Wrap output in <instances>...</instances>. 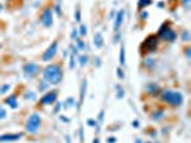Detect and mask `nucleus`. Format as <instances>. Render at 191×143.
I'll list each match as a JSON object with an SVG mask.
<instances>
[{"instance_id": "f257e3e1", "label": "nucleus", "mask_w": 191, "mask_h": 143, "mask_svg": "<svg viewBox=\"0 0 191 143\" xmlns=\"http://www.w3.org/2000/svg\"><path fill=\"white\" fill-rule=\"evenodd\" d=\"M42 77L46 80L50 86L59 85L63 79V70L59 63H49V65L42 70Z\"/></svg>"}, {"instance_id": "f03ea898", "label": "nucleus", "mask_w": 191, "mask_h": 143, "mask_svg": "<svg viewBox=\"0 0 191 143\" xmlns=\"http://www.w3.org/2000/svg\"><path fill=\"white\" fill-rule=\"evenodd\" d=\"M159 99L162 100V103L168 104L171 107H180L184 103V96L181 92L177 90H171V89H165V90H161L159 93Z\"/></svg>"}, {"instance_id": "7ed1b4c3", "label": "nucleus", "mask_w": 191, "mask_h": 143, "mask_svg": "<svg viewBox=\"0 0 191 143\" xmlns=\"http://www.w3.org/2000/svg\"><path fill=\"white\" fill-rule=\"evenodd\" d=\"M157 37L161 40H165V42H175L177 40V33L174 32V29L170 26V23H164L162 26L159 27V30L157 32Z\"/></svg>"}, {"instance_id": "20e7f679", "label": "nucleus", "mask_w": 191, "mask_h": 143, "mask_svg": "<svg viewBox=\"0 0 191 143\" xmlns=\"http://www.w3.org/2000/svg\"><path fill=\"white\" fill-rule=\"evenodd\" d=\"M40 123H42V117H40L39 113H32V115H29V117H27L25 129H26L27 133L36 135L40 129Z\"/></svg>"}, {"instance_id": "39448f33", "label": "nucleus", "mask_w": 191, "mask_h": 143, "mask_svg": "<svg viewBox=\"0 0 191 143\" xmlns=\"http://www.w3.org/2000/svg\"><path fill=\"white\" fill-rule=\"evenodd\" d=\"M23 74L26 76L27 79H35L36 76H39L40 73H42V70H40V66L38 65V63H35V62H27V63H25L23 65Z\"/></svg>"}, {"instance_id": "423d86ee", "label": "nucleus", "mask_w": 191, "mask_h": 143, "mask_svg": "<svg viewBox=\"0 0 191 143\" xmlns=\"http://www.w3.org/2000/svg\"><path fill=\"white\" fill-rule=\"evenodd\" d=\"M158 40L159 39L157 37V34H151V36H148V37L142 42V46H141V47L148 53L157 52V49H158Z\"/></svg>"}, {"instance_id": "0eeeda50", "label": "nucleus", "mask_w": 191, "mask_h": 143, "mask_svg": "<svg viewBox=\"0 0 191 143\" xmlns=\"http://www.w3.org/2000/svg\"><path fill=\"white\" fill-rule=\"evenodd\" d=\"M40 23L42 26L49 29L53 25V10L52 7H45L40 13Z\"/></svg>"}, {"instance_id": "6e6552de", "label": "nucleus", "mask_w": 191, "mask_h": 143, "mask_svg": "<svg viewBox=\"0 0 191 143\" xmlns=\"http://www.w3.org/2000/svg\"><path fill=\"white\" fill-rule=\"evenodd\" d=\"M58 46H59V42H58V40H55L52 45L45 50V53L42 54V62H45V63L52 62L53 59H55V56H56V53H58Z\"/></svg>"}, {"instance_id": "1a4fd4ad", "label": "nucleus", "mask_w": 191, "mask_h": 143, "mask_svg": "<svg viewBox=\"0 0 191 143\" xmlns=\"http://www.w3.org/2000/svg\"><path fill=\"white\" fill-rule=\"evenodd\" d=\"M56 100H58V90H47L46 93L39 99V106L53 104Z\"/></svg>"}, {"instance_id": "9d476101", "label": "nucleus", "mask_w": 191, "mask_h": 143, "mask_svg": "<svg viewBox=\"0 0 191 143\" xmlns=\"http://www.w3.org/2000/svg\"><path fill=\"white\" fill-rule=\"evenodd\" d=\"M23 137V133H3L0 135V143L3 142H17Z\"/></svg>"}, {"instance_id": "9b49d317", "label": "nucleus", "mask_w": 191, "mask_h": 143, "mask_svg": "<svg viewBox=\"0 0 191 143\" xmlns=\"http://www.w3.org/2000/svg\"><path fill=\"white\" fill-rule=\"evenodd\" d=\"M144 90L147 92V95H150V96H159V93H161V89H159V86L157 85V83H154V82H151V83H148V85L144 87Z\"/></svg>"}, {"instance_id": "f8f14e48", "label": "nucleus", "mask_w": 191, "mask_h": 143, "mask_svg": "<svg viewBox=\"0 0 191 143\" xmlns=\"http://www.w3.org/2000/svg\"><path fill=\"white\" fill-rule=\"evenodd\" d=\"M124 19H125V10H119L118 13L115 14V23H114V29L119 32V29L124 23Z\"/></svg>"}, {"instance_id": "ddd939ff", "label": "nucleus", "mask_w": 191, "mask_h": 143, "mask_svg": "<svg viewBox=\"0 0 191 143\" xmlns=\"http://www.w3.org/2000/svg\"><path fill=\"white\" fill-rule=\"evenodd\" d=\"M5 104L10 106L12 109H17V106H19V102H17V95H10V96L5 98Z\"/></svg>"}, {"instance_id": "4468645a", "label": "nucleus", "mask_w": 191, "mask_h": 143, "mask_svg": "<svg viewBox=\"0 0 191 143\" xmlns=\"http://www.w3.org/2000/svg\"><path fill=\"white\" fill-rule=\"evenodd\" d=\"M164 117H165V110L161 109V107H158L157 110H154L151 113V119L154 122H159V120H162Z\"/></svg>"}, {"instance_id": "2eb2a0df", "label": "nucleus", "mask_w": 191, "mask_h": 143, "mask_svg": "<svg viewBox=\"0 0 191 143\" xmlns=\"http://www.w3.org/2000/svg\"><path fill=\"white\" fill-rule=\"evenodd\" d=\"M93 45H95L96 49H101L104 46V36H102V33H99V32L95 33V36H93Z\"/></svg>"}, {"instance_id": "dca6fc26", "label": "nucleus", "mask_w": 191, "mask_h": 143, "mask_svg": "<svg viewBox=\"0 0 191 143\" xmlns=\"http://www.w3.org/2000/svg\"><path fill=\"white\" fill-rule=\"evenodd\" d=\"M72 106H76V102H75L73 98H68L65 102L62 103V107H63V109H69V107H72Z\"/></svg>"}, {"instance_id": "f3484780", "label": "nucleus", "mask_w": 191, "mask_h": 143, "mask_svg": "<svg viewBox=\"0 0 191 143\" xmlns=\"http://www.w3.org/2000/svg\"><path fill=\"white\" fill-rule=\"evenodd\" d=\"M49 87H50V85L47 83L46 80H40V82H39V87H38V89H39V92H42V93H46Z\"/></svg>"}, {"instance_id": "a211bd4d", "label": "nucleus", "mask_w": 191, "mask_h": 143, "mask_svg": "<svg viewBox=\"0 0 191 143\" xmlns=\"http://www.w3.org/2000/svg\"><path fill=\"white\" fill-rule=\"evenodd\" d=\"M86 86H88V82H86V79L82 82V86H80V102L79 104L83 102V99H85V95H86Z\"/></svg>"}, {"instance_id": "6ab92c4d", "label": "nucleus", "mask_w": 191, "mask_h": 143, "mask_svg": "<svg viewBox=\"0 0 191 143\" xmlns=\"http://www.w3.org/2000/svg\"><path fill=\"white\" fill-rule=\"evenodd\" d=\"M119 65H125V46L124 45L121 46V50H119Z\"/></svg>"}, {"instance_id": "aec40b11", "label": "nucleus", "mask_w": 191, "mask_h": 143, "mask_svg": "<svg viewBox=\"0 0 191 143\" xmlns=\"http://www.w3.org/2000/svg\"><path fill=\"white\" fill-rule=\"evenodd\" d=\"M88 62H89V57H88V54H80V56H78V63H79L82 67L88 65Z\"/></svg>"}, {"instance_id": "412c9836", "label": "nucleus", "mask_w": 191, "mask_h": 143, "mask_svg": "<svg viewBox=\"0 0 191 143\" xmlns=\"http://www.w3.org/2000/svg\"><path fill=\"white\" fill-rule=\"evenodd\" d=\"M53 13L56 14V16H62V10H60V0H58V1H56V3H55V4H53Z\"/></svg>"}, {"instance_id": "4be33fe9", "label": "nucleus", "mask_w": 191, "mask_h": 143, "mask_svg": "<svg viewBox=\"0 0 191 143\" xmlns=\"http://www.w3.org/2000/svg\"><path fill=\"white\" fill-rule=\"evenodd\" d=\"M154 65H155V59H152V57L144 59V66L147 67V69H151Z\"/></svg>"}, {"instance_id": "5701e85b", "label": "nucleus", "mask_w": 191, "mask_h": 143, "mask_svg": "<svg viewBox=\"0 0 191 143\" xmlns=\"http://www.w3.org/2000/svg\"><path fill=\"white\" fill-rule=\"evenodd\" d=\"M23 98L26 99V100H36V93L35 92H32V90H27V92H25V96Z\"/></svg>"}, {"instance_id": "b1692460", "label": "nucleus", "mask_w": 191, "mask_h": 143, "mask_svg": "<svg viewBox=\"0 0 191 143\" xmlns=\"http://www.w3.org/2000/svg\"><path fill=\"white\" fill-rule=\"evenodd\" d=\"M75 46L78 47V50H86V49H88V46H86V43L83 42V39H78Z\"/></svg>"}, {"instance_id": "393cba45", "label": "nucleus", "mask_w": 191, "mask_h": 143, "mask_svg": "<svg viewBox=\"0 0 191 143\" xmlns=\"http://www.w3.org/2000/svg\"><path fill=\"white\" fill-rule=\"evenodd\" d=\"M151 3H152V0H138V9L142 10V9H145L147 6H150Z\"/></svg>"}, {"instance_id": "a878e982", "label": "nucleus", "mask_w": 191, "mask_h": 143, "mask_svg": "<svg viewBox=\"0 0 191 143\" xmlns=\"http://www.w3.org/2000/svg\"><path fill=\"white\" fill-rule=\"evenodd\" d=\"M78 32H79V37H85L86 34H88V27H86L85 25H79Z\"/></svg>"}, {"instance_id": "bb28decb", "label": "nucleus", "mask_w": 191, "mask_h": 143, "mask_svg": "<svg viewBox=\"0 0 191 143\" xmlns=\"http://www.w3.org/2000/svg\"><path fill=\"white\" fill-rule=\"evenodd\" d=\"M71 39H72L73 42H76L78 39H80V37H79V32H78V29H76V27H73L72 32H71Z\"/></svg>"}, {"instance_id": "cd10ccee", "label": "nucleus", "mask_w": 191, "mask_h": 143, "mask_svg": "<svg viewBox=\"0 0 191 143\" xmlns=\"http://www.w3.org/2000/svg\"><path fill=\"white\" fill-rule=\"evenodd\" d=\"M124 96H125V90L118 85V86H117V98H118V99H124Z\"/></svg>"}, {"instance_id": "c85d7f7f", "label": "nucleus", "mask_w": 191, "mask_h": 143, "mask_svg": "<svg viewBox=\"0 0 191 143\" xmlns=\"http://www.w3.org/2000/svg\"><path fill=\"white\" fill-rule=\"evenodd\" d=\"M180 37L184 40V42H190V32L188 30H183L181 34H180Z\"/></svg>"}, {"instance_id": "c756f323", "label": "nucleus", "mask_w": 191, "mask_h": 143, "mask_svg": "<svg viewBox=\"0 0 191 143\" xmlns=\"http://www.w3.org/2000/svg\"><path fill=\"white\" fill-rule=\"evenodd\" d=\"M62 109H63V107H62V103L56 100V102H55V107H53V113H55V115H58Z\"/></svg>"}, {"instance_id": "7c9ffc66", "label": "nucleus", "mask_w": 191, "mask_h": 143, "mask_svg": "<svg viewBox=\"0 0 191 143\" xmlns=\"http://www.w3.org/2000/svg\"><path fill=\"white\" fill-rule=\"evenodd\" d=\"M9 90H10V85H3L2 87H0V95L3 96V95H6V93H9Z\"/></svg>"}, {"instance_id": "2f4dec72", "label": "nucleus", "mask_w": 191, "mask_h": 143, "mask_svg": "<svg viewBox=\"0 0 191 143\" xmlns=\"http://www.w3.org/2000/svg\"><path fill=\"white\" fill-rule=\"evenodd\" d=\"M6 117H7V110L3 106H0V120H5Z\"/></svg>"}, {"instance_id": "473e14b6", "label": "nucleus", "mask_w": 191, "mask_h": 143, "mask_svg": "<svg viewBox=\"0 0 191 143\" xmlns=\"http://www.w3.org/2000/svg\"><path fill=\"white\" fill-rule=\"evenodd\" d=\"M76 65V56L71 54V59H69V69H73Z\"/></svg>"}, {"instance_id": "72a5a7b5", "label": "nucleus", "mask_w": 191, "mask_h": 143, "mask_svg": "<svg viewBox=\"0 0 191 143\" xmlns=\"http://www.w3.org/2000/svg\"><path fill=\"white\" fill-rule=\"evenodd\" d=\"M117 76H118L119 80H122V79L125 77V73L122 70V67H118V69H117Z\"/></svg>"}, {"instance_id": "f704fd0d", "label": "nucleus", "mask_w": 191, "mask_h": 143, "mask_svg": "<svg viewBox=\"0 0 191 143\" xmlns=\"http://www.w3.org/2000/svg\"><path fill=\"white\" fill-rule=\"evenodd\" d=\"M75 20H76L78 23H80V10H79V7L75 10Z\"/></svg>"}, {"instance_id": "c9c22d12", "label": "nucleus", "mask_w": 191, "mask_h": 143, "mask_svg": "<svg viewBox=\"0 0 191 143\" xmlns=\"http://www.w3.org/2000/svg\"><path fill=\"white\" fill-rule=\"evenodd\" d=\"M86 124H88V126H91V127H96V122L92 120V119H88V120H86Z\"/></svg>"}, {"instance_id": "e433bc0d", "label": "nucleus", "mask_w": 191, "mask_h": 143, "mask_svg": "<svg viewBox=\"0 0 191 143\" xmlns=\"http://www.w3.org/2000/svg\"><path fill=\"white\" fill-rule=\"evenodd\" d=\"M190 3H191V0H181V6L185 7V9L190 7Z\"/></svg>"}, {"instance_id": "4c0bfd02", "label": "nucleus", "mask_w": 191, "mask_h": 143, "mask_svg": "<svg viewBox=\"0 0 191 143\" xmlns=\"http://www.w3.org/2000/svg\"><path fill=\"white\" fill-rule=\"evenodd\" d=\"M104 115H105V112H104V110L99 112V115H98V123L99 124L102 123V120H104Z\"/></svg>"}, {"instance_id": "58836bf2", "label": "nucleus", "mask_w": 191, "mask_h": 143, "mask_svg": "<svg viewBox=\"0 0 191 143\" xmlns=\"http://www.w3.org/2000/svg\"><path fill=\"white\" fill-rule=\"evenodd\" d=\"M139 14H141V19H142V20H147V19H148V12H147V10H142V12H141Z\"/></svg>"}, {"instance_id": "ea45409f", "label": "nucleus", "mask_w": 191, "mask_h": 143, "mask_svg": "<svg viewBox=\"0 0 191 143\" xmlns=\"http://www.w3.org/2000/svg\"><path fill=\"white\" fill-rule=\"evenodd\" d=\"M190 49H191V47H188V46L185 47V57L188 59V60L191 59V52H190Z\"/></svg>"}, {"instance_id": "a19ab883", "label": "nucleus", "mask_w": 191, "mask_h": 143, "mask_svg": "<svg viewBox=\"0 0 191 143\" xmlns=\"http://www.w3.org/2000/svg\"><path fill=\"white\" fill-rule=\"evenodd\" d=\"M79 139L80 142H83V127H79Z\"/></svg>"}, {"instance_id": "79ce46f5", "label": "nucleus", "mask_w": 191, "mask_h": 143, "mask_svg": "<svg viewBox=\"0 0 191 143\" xmlns=\"http://www.w3.org/2000/svg\"><path fill=\"white\" fill-rule=\"evenodd\" d=\"M115 142H117V139H115L114 136H109L108 139H106V143H115Z\"/></svg>"}, {"instance_id": "37998d69", "label": "nucleus", "mask_w": 191, "mask_h": 143, "mask_svg": "<svg viewBox=\"0 0 191 143\" xmlns=\"http://www.w3.org/2000/svg\"><path fill=\"white\" fill-rule=\"evenodd\" d=\"M60 122H63V123H69V119H68V116H60Z\"/></svg>"}, {"instance_id": "c03bdc74", "label": "nucleus", "mask_w": 191, "mask_h": 143, "mask_svg": "<svg viewBox=\"0 0 191 143\" xmlns=\"http://www.w3.org/2000/svg\"><path fill=\"white\" fill-rule=\"evenodd\" d=\"M102 65V62H101V59L99 57H95V66H96V67H99V66Z\"/></svg>"}, {"instance_id": "a18cd8bd", "label": "nucleus", "mask_w": 191, "mask_h": 143, "mask_svg": "<svg viewBox=\"0 0 191 143\" xmlns=\"http://www.w3.org/2000/svg\"><path fill=\"white\" fill-rule=\"evenodd\" d=\"M119 37H121V33H117V34H115V39H114V43H118L119 42Z\"/></svg>"}, {"instance_id": "49530a36", "label": "nucleus", "mask_w": 191, "mask_h": 143, "mask_svg": "<svg viewBox=\"0 0 191 143\" xmlns=\"http://www.w3.org/2000/svg\"><path fill=\"white\" fill-rule=\"evenodd\" d=\"M132 127H139V122H138V120H132Z\"/></svg>"}, {"instance_id": "de8ad7c7", "label": "nucleus", "mask_w": 191, "mask_h": 143, "mask_svg": "<svg viewBox=\"0 0 191 143\" xmlns=\"http://www.w3.org/2000/svg\"><path fill=\"white\" fill-rule=\"evenodd\" d=\"M164 6H165L164 1H158V7H159V9H164Z\"/></svg>"}, {"instance_id": "09e8293b", "label": "nucleus", "mask_w": 191, "mask_h": 143, "mask_svg": "<svg viewBox=\"0 0 191 143\" xmlns=\"http://www.w3.org/2000/svg\"><path fill=\"white\" fill-rule=\"evenodd\" d=\"M109 19H115V12H111V14H109Z\"/></svg>"}, {"instance_id": "8fccbe9b", "label": "nucleus", "mask_w": 191, "mask_h": 143, "mask_svg": "<svg viewBox=\"0 0 191 143\" xmlns=\"http://www.w3.org/2000/svg\"><path fill=\"white\" fill-rule=\"evenodd\" d=\"M92 143H101V142H99V139H98V137H95V139H93V142Z\"/></svg>"}, {"instance_id": "3c124183", "label": "nucleus", "mask_w": 191, "mask_h": 143, "mask_svg": "<svg viewBox=\"0 0 191 143\" xmlns=\"http://www.w3.org/2000/svg\"><path fill=\"white\" fill-rule=\"evenodd\" d=\"M135 143H144V142H142L141 139H135Z\"/></svg>"}, {"instance_id": "603ef678", "label": "nucleus", "mask_w": 191, "mask_h": 143, "mask_svg": "<svg viewBox=\"0 0 191 143\" xmlns=\"http://www.w3.org/2000/svg\"><path fill=\"white\" fill-rule=\"evenodd\" d=\"M66 143H71V137L66 136Z\"/></svg>"}, {"instance_id": "864d4df0", "label": "nucleus", "mask_w": 191, "mask_h": 143, "mask_svg": "<svg viewBox=\"0 0 191 143\" xmlns=\"http://www.w3.org/2000/svg\"><path fill=\"white\" fill-rule=\"evenodd\" d=\"M144 143H155V142H152V140H148V142H144Z\"/></svg>"}, {"instance_id": "5fc2aeb1", "label": "nucleus", "mask_w": 191, "mask_h": 143, "mask_svg": "<svg viewBox=\"0 0 191 143\" xmlns=\"http://www.w3.org/2000/svg\"><path fill=\"white\" fill-rule=\"evenodd\" d=\"M2 7H3V6H2V3H0V12H2Z\"/></svg>"}, {"instance_id": "6e6d98bb", "label": "nucleus", "mask_w": 191, "mask_h": 143, "mask_svg": "<svg viewBox=\"0 0 191 143\" xmlns=\"http://www.w3.org/2000/svg\"><path fill=\"white\" fill-rule=\"evenodd\" d=\"M0 47H2V45H0Z\"/></svg>"}]
</instances>
